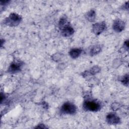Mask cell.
Returning a JSON list of instances; mask_svg holds the SVG:
<instances>
[{"mask_svg": "<svg viewBox=\"0 0 129 129\" xmlns=\"http://www.w3.org/2000/svg\"><path fill=\"white\" fill-rule=\"evenodd\" d=\"M121 83L124 85L127 86L128 84V74L125 75L121 79Z\"/></svg>", "mask_w": 129, "mask_h": 129, "instance_id": "obj_14", "label": "cell"}, {"mask_svg": "<svg viewBox=\"0 0 129 129\" xmlns=\"http://www.w3.org/2000/svg\"><path fill=\"white\" fill-rule=\"evenodd\" d=\"M113 105H112V108L113 110H117L118 108H119V105L118 104V103H113Z\"/></svg>", "mask_w": 129, "mask_h": 129, "instance_id": "obj_15", "label": "cell"}, {"mask_svg": "<svg viewBox=\"0 0 129 129\" xmlns=\"http://www.w3.org/2000/svg\"><path fill=\"white\" fill-rule=\"evenodd\" d=\"M23 63L21 61H14L9 66L8 72L11 74L17 73L21 71Z\"/></svg>", "mask_w": 129, "mask_h": 129, "instance_id": "obj_6", "label": "cell"}, {"mask_svg": "<svg viewBox=\"0 0 129 129\" xmlns=\"http://www.w3.org/2000/svg\"><path fill=\"white\" fill-rule=\"evenodd\" d=\"M82 50L79 48H75L71 49L69 51V55L73 59L78 58L82 53Z\"/></svg>", "mask_w": 129, "mask_h": 129, "instance_id": "obj_9", "label": "cell"}, {"mask_svg": "<svg viewBox=\"0 0 129 129\" xmlns=\"http://www.w3.org/2000/svg\"><path fill=\"white\" fill-rule=\"evenodd\" d=\"M124 45L125 48H126L127 49H128V40H126V41L124 42Z\"/></svg>", "mask_w": 129, "mask_h": 129, "instance_id": "obj_16", "label": "cell"}, {"mask_svg": "<svg viewBox=\"0 0 129 129\" xmlns=\"http://www.w3.org/2000/svg\"><path fill=\"white\" fill-rule=\"evenodd\" d=\"M106 25L105 22L103 21L101 22L96 23L92 25V32L96 35H99L105 30Z\"/></svg>", "mask_w": 129, "mask_h": 129, "instance_id": "obj_4", "label": "cell"}, {"mask_svg": "<svg viewBox=\"0 0 129 129\" xmlns=\"http://www.w3.org/2000/svg\"><path fill=\"white\" fill-rule=\"evenodd\" d=\"M68 25H69V22H68V20L66 18L63 17L60 19L58 23V26L60 29H62Z\"/></svg>", "mask_w": 129, "mask_h": 129, "instance_id": "obj_13", "label": "cell"}, {"mask_svg": "<svg viewBox=\"0 0 129 129\" xmlns=\"http://www.w3.org/2000/svg\"><path fill=\"white\" fill-rule=\"evenodd\" d=\"M102 49V47L100 45H95L93 46L90 50V55L94 56L99 53Z\"/></svg>", "mask_w": 129, "mask_h": 129, "instance_id": "obj_10", "label": "cell"}, {"mask_svg": "<svg viewBox=\"0 0 129 129\" xmlns=\"http://www.w3.org/2000/svg\"><path fill=\"white\" fill-rule=\"evenodd\" d=\"M21 21L22 18L19 15L15 13H12L8 17L4 20V23L9 26L15 27L21 23Z\"/></svg>", "mask_w": 129, "mask_h": 129, "instance_id": "obj_2", "label": "cell"}, {"mask_svg": "<svg viewBox=\"0 0 129 129\" xmlns=\"http://www.w3.org/2000/svg\"><path fill=\"white\" fill-rule=\"evenodd\" d=\"M106 122L111 125H116L120 122V118L115 113H109L106 117Z\"/></svg>", "mask_w": 129, "mask_h": 129, "instance_id": "obj_5", "label": "cell"}, {"mask_svg": "<svg viewBox=\"0 0 129 129\" xmlns=\"http://www.w3.org/2000/svg\"><path fill=\"white\" fill-rule=\"evenodd\" d=\"M61 30V35L63 37H70L72 36L74 33L73 28L69 24L63 28Z\"/></svg>", "mask_w": 129, "mask_h": 129, "instance_id": "obj_8", "label": "cell"}, {"mask_svg": "<svg viewBox=\"0 0 129 129\" xmlns=\"http://www.w3.org/2000/svg\"><path fill=\"white\" fill-rule=\"evenodd\" d=\"M125 27V22L119 19L114 20L112 24V28L116 32H120L122 31L124 29Z\"/></svg>", "mask_w": 129, "mask_h": 129, "instance_id": "obj_7", "label": "cell"}, {"mask_svg": "<svg viewBox=\"0 0 129 129\" xmlns=\"http://www.w3.org/2000/svg\"><path fill=\"white\" fill-rule=\"evenodd\" d=\"M87 20L90 22H93L96 18V13L95 12L92 10L87 12L85 16Z\"/></svg>", "mask_w": 129, "mask_h": 129, "instance_id": "obj_11", "label": "cell"}, {"mask_svg": "<svg viewBox=\"0 0 129 129\" xmlns=\"http://www.w3.org/2000/svg\"><path fill=\"white\" fill-rule=\"evenodd\" d=\"M77 111L76 106L72 102L67 101L64 103L60 108V112L64 114L72 115Z\"/></svg>", "mask_w": 129, "mask_h": 129, "instance_id": "obj_3", "label": "cell"}, {"mask_svg": "<svg viewBox=\"0 0 129 129\" xmlns=\"http://www.w3.org/2000/svg\"><path fill=\"white\" fill-rule=\"evenodd\" d=\"M100 69L98 66H94L93 68H92L89 71H87L88 73H85V74H86V76L87 75H93L94 74H96L98 73L99 72H100Z\"/></svg>", "mask_w": 129, "mask_h": 129, "instance_id": "obj_12", "label": "cell"}, {"mask_svg": "<svg viewBox=\"0 0 129 129\" xmlns=\"http://www.w3.org/2000/svg\"><path fill=\"white\" fill-rule=\"evenodd\" d=\"M101 108V103L97 100L87 98L84 101L83 108L86 111L96 112L100 110Z\"/></svg>", "mask_w": 129, "mask_h": 129, "instance_id": "obj_1", "label": "cell"}]
</instances>
